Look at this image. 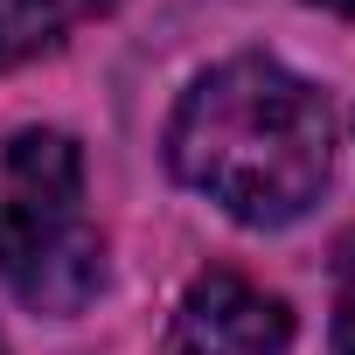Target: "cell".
<instances>
[{
    "mask_svg": "<svg viewBox=\"0 0 355 355\" xmlns=\"http://www.w3.org/2000/svg\"><path fill=\"white\" fill-rule=\"evenodd\" d=\"M327 105L272 56H230L189 84L167 125L174 174L251 230H279L320 202L327 182Z\"/></svg>",
    "mask_w": 355,
    "mask_h": 355,
    "instance_id": "cell-1",
    "label": "cell"
},
{
    "mask_svg": "<svg viewBox=\"0 0 355 355\" xmlns=\"http://www.w3.org/2000/svg\"><path fill=\"white\" fill-rule=\"evenodd\" d=\"M0 279L35 313H77L105 279V244L84 223V153L70 132L0 139Z\"/></svg>",
    "mask_w": 355,
    "mask_h": 355,
    "instance_id": "cell-2",
    "label": "cell"
},
{
    "mask_svg": "<svg viewBox=\"0 0 355 355\" xmlns=\"http://www.w3.org/2000/svg\"><path fill=\"white\" fill-rule=\"evenodd\" d=\"M182 348L189 355H286L293 313L279 293L251 286L244 272H202L182 300Z\"/></svg>",
    "mask_w": 355,
    "mask_h": 355,
    "instance_id": "cell-3",
    "label": "cell"
},
{
    "mask_svg": "<svg viewBox=\"0 0 355 355\" xmlns=\"http://www.w3.org/2000/svg\"><path fill=\"white\" fill-rule=\"evenodd\" d=\"M77 15H84V0H0V77L49 56Z\"/></svg>",
    "mask_w": 355,
    "mask_h": 355,
    "instance_id": "cell-4",
    "label": "cell"
},
{
    "mask_svg": "<svg viewBox=\"0 0 355 355\" xmlns=\"http://www.w3.org/2000/svg\"><path fill=\"white\" fill-rule=\"evenodd\" d=\"M334 355H355V230L334 251Z\"/></svg>",
    "mask_w": 355,
    "mask_h": 355,
    "instance_id": "cell-5",
    "label": "cell"
},
{
    "mask_svg": "<svg viewBox=\"0 0 355 355\" xmlns=\"http://www.w3.org/2000/svg\"><path fill=\"white\" fill-rule=\"evenodd\" d=\"M320 8H334V15H355V0H320Z\"/></svg>",
    "mask_w": 355,
    "mask_h": 355,
    "instance_id": "cell-6",
    "label": "cell"
},
{
    "mask_svg": "<svg viewBox=\"0 0 355 355\" xmlns=\"http://www.w3.org/2000/svg\"><path fill=\"white\" fill-rule=\"evenodd\" d=\"M0 355H8V348H0Z\"/></svg>",
    "mask_w": 355,
    "mask_h": 355,
    "instance_id": "cell-7",
    "label": "cell"
}]
</instances>
